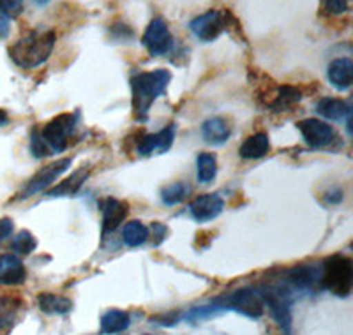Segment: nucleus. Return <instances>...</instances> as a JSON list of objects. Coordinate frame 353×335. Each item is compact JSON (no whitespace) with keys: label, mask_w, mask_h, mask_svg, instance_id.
I'll use <instances>...</instances> for the list:
<instances>
[{"label":"nucleus","mask_w":353,"mask_h":335,"mask_svg":"<svg viewBox=\"0 0 353 335\" xmlns=\"http://www.w3.org/2000/svg\"><path fill=\"white\" fill-rule=\"evenodd\" d=\"M188 192H189V187L184 184V182H173V184L161 189V201H163L166 207H173V205L184 201Z\"/></svg>","instance_id":"obj_26"},{"label":"nucleus","mask_w":353,"mask_h":335,"mask_svg":"<svg viewBox=\"0 0 353 335\" xmlns=\"http://www.w3.org/2000/svg\"><path fill=\"white\" fill-rule=\"evenodd\" d=\"M55 41V30H30L27 36L9 46V57L21 69H34L50 59Z\"/></svg>","instance_id":"obj_2"},{"label":"nucleus","mask_w":353,"mask_h":335,"mask_svg":"<svg viewBox=\"0 0 353 335\" xmlns=\"http://www.w3.org/2000/svg\"><path fill=\"white\" fill-rule=\"evenodd\" d=\"M297 129L301 131L305 143L313 148L327 147L334 140V129L323 120L318 119H305L297 122Z\"/></svg>","instance_id":"obj_10"},{"label":"nucleus","mask_w":353,"mask_h":335,"mask_svg":"<svg viewBox=\"0 0 353 335\" xmlns=\"http://www.w3.org/2000/svg\"><path fill=\"white\" fill-rule=\"evenodd\" d=\"M170 81H172V72L168 69H154L132 76V112L138 122H145L149 119L152 104L166 92Z\"/></svg>","instance_id":"obj_1"},{"label":"nucleus","mask_w":353,"mask_h":335,"mask_svg":"<svg viewBox=\"0 0 353 335\" xmlns=\"http://www.w3.org/2000/svg\"><path fill=\"white\" fill-rule=\"evenodd\" d=\"M101 214H103V235L115 232L128 217L129 207L124 201H119L115 198H105L99 201Z\"/></svg>","instance_id":"obj_13"},{"label":"nucleus","mask_w":353,"mask_h":335,"mask_svg":"<svg viewBox=\"0 0 353 335\" xmlns=\"http://www.w3.org/2000/svg\"><path fill=\"white\" fill-rule=\"evenodd\" d=\"M30 150H32L34 157H37V159H41V157L50 156L48 148H46L44 141L41 140L39 129H37V128H34L32 129V134H30Z\"/></svg>","instance_id":"obj_30"},{"label":"nucleus","mask_w":353,"mask_h":335,"mask_svg":"<svg viewBox=\"0 0 353 335\" xmlns=\"http://www.w3.org/2000/svg\"><path fill=\"white\" fill-rule=\"evenodd\" d=\"M122 240L128 247H140L149 240V227L141 221H128L122 227Z\"/></svg>","instance_id":"obj_23"},{"label":"nucleus","mask_w":353,"mask_h":335,"mask_svg":"<svg viewBox=\"0 0 353 335\" xmlns=\"http://www.w3.org/2000/svg\"><path fill=\"white\" fill-rule=\"evenodd\" d=\"M25 0H0V12L9 20H14L23 12Z\"/></svg>","instance_id":"obj_29"},{"label":"nucleus","mask_w":353,"mask_h":335,"mask_svg":"<svg viewBox=\"0 0 353 335\" xmlns=\"http://www.w3.org/2000/svg\"><path fill=\"white\" fill-rule=\"evenodd\" d=\"M77 128V115L74 113H62L55 116L39 129L41 140L44 141L48 152H64L69 145L72 131Z\"/></svg>","instance_id":"obj_5"},{"label":"nucleus","mask_w":353,"mask_h":335,"mask_svg":"<svg viewBox=\"0 0 353 335\" xmlns=\"http://www.w3.org/2000/svg\"><path fill=\"white\" fill-rule=\"evenodd\" d=\"M219 312H223V309H221L219 305H216V303L210 302V305H203V307L191 309L189 312L182 314V319H185V321H191V323H198V321H201V319L212 318V316L219 314Z\"/></svg>","instance_id":"obj_28"},{"label":"nucleus","mask_w":353,"mask_h":335,"mask_svg":"<svg viewBox=\"0 0 353 335\" xmlns=\"http://www.w3.org/2000/svg\"><path fill=\"white\" fill-rule=\"evenodd\" d=\"M110 32H112L113 39H119V41L131 39V37L134 36V32H132V28L129 27V25H124V23L112 25V28H110Z\"/></svg>","instance_id":"obj_31"},{"label":"nucleus","mask_w":353,"mask_h":335,"mask_svg":"<svg viewBox=\"0 0 353 335\" xmlns=\"http://www.w3.org/2000/svg\"><path fill=\"white\" fill-rule=\"evenodd\" d=\"M325 11L329 14H343L348 11V0H327Z\"/></svg>","instance_id":"obj_33"},{"label":"nucleus","mask_w":353,"mask_h":335,"mask_svg":"<svg viewBox=\"0 0 353 335\" xmlns=\"http://www.w3.org/2000/svg\"><path fill=\"white\" fill-rule=\"evenodd\" d=\"M189 28L201 43H212L226 30V11L212 9V11L203 12L191 20Z\"/></svg>","instance_id":"obj_7"},{"label":"nucleus","mask_w":353,"mask_h":335,"mask_svg":"<svg viewBox=\"0 0 353 335\" xmlns=\"http://www.w3.org/2000/svg\"><path fill=\"white\" fill-rule=\"evenodd\" d=\"M223 208H225V200L217 192H210V194L198 196L196 200L191 201L189 214L196 223H209L221 216Z\"/></svg>","instance_id":"obj_12"},{"label":"nucleus","mask_w":353,"mask_h":335,"mask_svg":"<svg viewBox=\"0 0 353 335\" xmlns=\"http://www.w3.org/2000/svg\"><path fill=\"white\" fill-rule=\"evenodd\" d=\"M181 319H182V314H179V312H172V314L168 312V314L154 316V318H150V321L157 325H163V327H175Z\"/></svg>","instance_id":"obj_32"},{"label":"nucleus","mask_w":353,"mask_h":335,"mask_svg":"<svg viewBox=\"0 0 353 335\" xmlns=\"http://www.w3.org/2000/svg\"><path fill=\"white\" fill-rule=\"evenodd\" d=\"M327 78L337 90H348L353 83V62L348 57L334 59L327 68Z\"/></svg>","instance_id":"obj_15"},{"label":"nucleus","mask_w":353,"mask_h":335,"mask_svg":"<svg viewBox=\"0 0 353 335\" xmlns=\"http://www.w3.org/2000/svg\"><path fill=\"white\" fill-rule=\"evenodd\" d=\"M72 164V157H64V159H59L55 163L44 166L41 172H37L32 179L28 180V184L25 185L23 191L18 194L17 200H27L30 196L37 194V192H43L50 187V185L55 182L57 179H61Z\"/></svg>","instance_id":"obj_6"},{"label":"nucleus","mask_w":353,"mask_h":335,"mask_svg":"<svg viewBox=\"0 0 353 335\" xmlns=\"http://www.w3.org/2000/svg\"><path fill=\"white\" fill-rule=\"evenodd\" d=\"M152 232H154V236H156V238H157L156 245H159L161 240H163L166 236V227L163 226V224H161V223H154L152 224Z\"/></svg>","instance_id":"obj_36"},{"label":"nucleus","mask_w":353,"mask_h":335,"mask_svg":"<svg viewBox=\"0 0 353 335\" xmlns=\"http://www.w3.org/2000/svg\"><path fill=\"white\" fill-rule=\"evenodd\" d=\"M37 305L44 314H68L72 311V302L62 295H55V293H41L37 296Z\"/></svg>","instance_id":"obj_21"},{"label":"nucleus","mask_w":353,"mask_h":335,"mask_svg":"<svg viewBox=\"0 0 353 335\" xmlns=\"http://www.w3.org/2000/svg\"><path fill=\"white\" fill-rule=\"evenodd\" d=\"M217 175V159L214 154L201 152L196 157V176L203 184H210Z\"/></svg>","instance_id":"obj_25"},{"label":"nucleus","mask_w":353,"mask_h":335,"mask_svg":"<svg viewBox=\"0 0 353 335\" xmlns=\"http://www.w3.org/2000/svg\"><path fill=\"white\" fill-rule=\"evenodd\" d=\"M256 290L261 296V302H263L265 307H269L270 314L276 319V323L279 325V328L286 335H292V311H290V302H286L285 298H281V296L276 295V293H272L270 290H267L263 286H258Z\"/></svg>","instance_id":"obj_9"},{"label":"nucleus","mask_w":353,"mask_h":335,"mask_svg":"<svg viewBox=\"0 0 353 335\" xmlns=\"http://www.w3.org/2000/svg\"><path fill=\"white\" fill-rule=\"evenodd\" d=\"M141 44L152 57L166 55L173 46V36L170 32L168 23L159 17L154 18L149 27L145 28L143 36H141Z\"/></svg>","instance_id":"obj_8"},{"label":"nucleus","mask_w":353,"mask_h":335,"mask_svg":"<svg viewBox=\"0 0 353 335\" xmlns=\"http://www.w3.org/2000/svg\"><path fill=\"white\" fill-rule=\"evenodd\" d=\"M88 176V168H80L77 172L72 173L69 179H65L64 182L57 185V187L50 189L48 191V198H64V196H72L77 194L80 191V187L83 185V182L87 180Z\"/></svg>","instance_id":"obj_22"},{"label":"nucleus","mask_w":353,"mask_h":335,"mask_svg":"<svg viewBox=\"0 0 353 335\" xmlns=\"http://www.w3.org/2000/svg\"><path fill=\"white\" fill-rule=\"evenodd\" d=\"M212 303L219 305L223 312L235 311L251 319L261 318L265 309L256 287H241V290H235L232 293H225V295L214 298Z\"/></svg>","instance_id":"obj_4"},{"label":"nucleus","mask_w":353,"mask_h":335,"mask_svg":"<svg viewBox=\"0 0 353 335\" xmlns=\"http://www.w3.org/2000/svg\"><path fill=\"white\" fill-rule=\"evenodd\" d=\"M8 122H9V115L4 112V110H0V128H4Z\"/></svg>","instance_id":"obj_38"},{"label":"nucleus","mask_w":353,"mask_h":335,"mask_svg":"<svg viewBox=\"0 0 353 335\" xmlns=\"http://www.w3.org/2000/svg\"><path fill=\"white\" fill-rule=\"evenodd\" d=\"M27 279V268L17 254L0 256V284L2 286H20Z\"/></svg>","instance_id":"obj_14"},{"label":"nucleus","mask_w":353,"mask_h":335,"mask_svg":"<svg viewBox=\"0 0 353 335\" xmlns=\"http://www.w3.org/2000/svg\"><path fill=\"white\" fill-rule=\"evenodd\" d=\"M269 136L265 134V132H256V134H251L249 138H245V141L241 145V148H239V156H241L242 159L253 161L260 159L265 154H269Z\"/></svg>","instance_id":"obj_18"},{"label":"nucleus","mask_w":353,"mask_h":335,"mask_svg":"<svg viewBox=\"0 0 353 335\" xmlns=\"http://www.w3.org/2000/svg\"><path fill=\"white\" fill-rule=\"evenodd\" d=\"M318 115L325 116L327 120H343L352 113L350 104L339 97H323L316 104Z\"/></svg>","instance_id":"obj_20"},{"label":"nucleus","mask_w":353,"mask_h":335,"mask_svg":"<svg viewBox=\"0 0 353 335\" xmlns=\"http://www.w3.org/2000/svg\"><path fill=\"white\" fill-rule=\"evenodd\" d=\"M12 232H14V223L9 217H2L0 219V242H4L6 238H9L12 235Z\"/></svg>","instance_id":"obj_34"},{"label":"nucleus","mask_w":353,"mask_h":335,"mask_svg":"<svg viewBox=\"0 0 353 335\" xmlns=\"http://www.w3.org/2000/svg\"><path fill=\"white\" fill-rule=\"evenodd\" d=\"M173 140H175V125H166L163 131L157 134H143L140 136V140L137 141V152L140 156H161L172 148Z\"/></svg>","instance_id":"obj_11"},{"label":"nucleus","mask_w":353,"mask_h":335,"mask_svg":"<svg viewBox=\"0 0 353 335\" xmlns=\"http://www.w3.org/2000/svg\"><path fill=\"white\" fill-rule=\"evenodd\" d=\"M11 32V25H9V18H6L2 12H0V39H6Z\"/></svg>","instance_id":"obj_35"},{"label":"nucleus","mask_w":353,"mask_h":335,"mask_svg":"<svg viewBox=\"0 0 353 335\" xmlns=\"http://www.w3.org/2000/svg\"><path fill=\"white\" fill-rule=\"evenodd\" d=\"M23 311V302L14 296H0V335H6L17 325Z\"/></svg>","instance_id":"obj_17"},{"label":"nucleus","mask_w":353,"mask_h":335,"mask_svg":"<svg viewBox=\"0 0 353 335\" xmlns=\"http://www.w3.org/2000/svg\"><path fill=\"white\" fill-rule=\"evenodd\" d=\"M302 92L297 87H292V85H283L277 90V96L274 97L270 108L274 112H285V110H290L292 106H295L297 103H301Z\"/></svg>","instance_id":"obj_24"},{"label":"nucleus","mask_w":353,"mask_h":335,"mask_svg":"<svg viewBox=\"0 0 353 335\" xmlns=\"http://www.w3.org/2000/svg\"><path fill=\"white\" fill-rule=\"evenodd\" d=\"M201 134H203V140L209 145L214 147H219V145H225L232 136V125H230L228 120L221 119V116H212V119L205 120L203 125H201Z\"/></svg>","instance_id":"obj_16"},{"label":"nucleus","mask_w":353,"mask_h":335,"mask_svg":"<svg viewBox=\"0 0 353 335\" xmlns=\"http://www.w3.org/2000/svg\"><path fill=\"white\" fill-rule=\"evenodd\" d=\"M36 247H37L36 236H34L30 232H27V230L17 233V236H14L11 242V251L17 252V254L20 256L32 254V252L36 251Z\"/></svg>","instance_id":"obj_27"},{"label":"nucleus","mask_w":353,"mask_h":335,"mask_svg":"<svg viewBox=\"0 0 353 335\" xmlns=\"http://www.w3.org/2000/svg\"><path fill=\"white\" fill-rule=\"evenodd\" d=\"M325 200L330 201V203H339V201H343V191L341 189H336L329 196H325Z\"/></svg>","instance_id":"obj_37"},{"label":"nucleus","mask_w":353,"mask_h":335,"mask_svg":"<svg viewBox=\"0 0 353 335\" xmlns=\"http://www.w3.org/2000/svg\"><path fill=\"white\" fill-rule=\"evenodd\" d=\"M320 286L337 298H348L353 287V263L345 254L329 256L320 267Z\"/></svg>","instance_id":"obj_3"},{"label":"nucleus","mask_w":353,"mask_h":335,"mask_svg":"<svg viewBox=\"0 0 353 335\" xmlns=\"http://www.w3.org/2000/svg\"><path fill=\"white\" fill-rule=\"evenodd\" d=\"M48 2H50V0H34V4H36V6H46Z\"/></svg>","instance_id":"obj_39"},{"label":"nucleus","mask_w":353,"mask_h":335,"mask_svg":"<svg viewBox=\"0 0 353 335\" xmlns=\"http://www.w3.org/2000/svg\"><path fill=\"white\" fill-rule=\"evenodd\" d=\"M131 325V316L122 309H110L101 316V332L108 335L122 334Z\"/></svg>","instance_id":"obj_19"}]
</instances>
